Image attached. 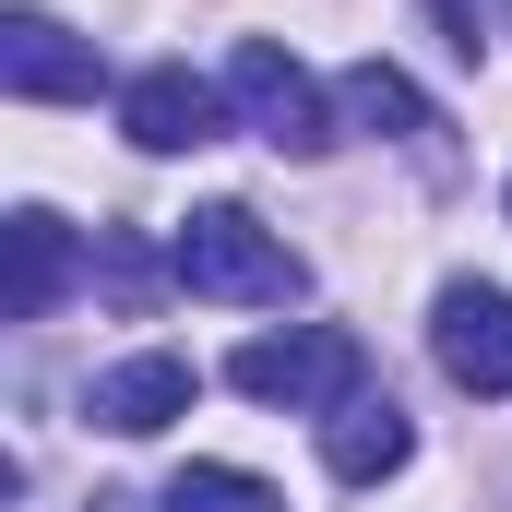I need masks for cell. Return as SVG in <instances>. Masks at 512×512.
Returning <instances> with one entry per match:
<instances>
[{
  "instance_id": "13",
  "label": "cell",
  "mask_w": 512,
  "mask_h": 512,
  "mask_svg": "<svg viewBox=\"0 0 512 512\" xmlns=\"http://www.w3.org/2000/svg\"><path fill=\"white\" fill-rule=\"evenodd\" d=\"M108 512H143V501H108Z\"/></svg>"
},
{
  "instance_id": "12",
  "label": "cell",
  "mask_w": 512,
  "mask_h": 512,
  "mask_svg": "<svg viewBox=\"0 0 512 512\" xmlns=\"http://www.w3.org/2000/svg\"><path fill=\"white\" fill-rule=\"evenodd\" d=\"M441 24H453V48H465V60L489 48V12H477V0H441Z\"/></svg>"
},
{
  "instance_id": "8",
  "label": "cell",
  "mask_w": 512,
  "mask_h": 512,
  "mask_svg": "<svg viewBox=\"0 0 512 512\" xmlns=\"http://www.w3.org/2000/svg\"><path fill=\"white\" fill-rule=\"evenodd\" d=\"M72 298V227L48 215V203H24L12 227H0V310L12 322H48Z\"/></svg>"
},
{
  "instance_id": "9",
  "label": "cell",
  "mask_w": 512,
  "mask_h": 512,
  "mask_svg": "<svg viewBox=\"0 0 512 512\" xmlns=\"http://www.w3.org/2000/svg\"><path fill=\"white\" fill-rule=\"evenodd\" d=\"M405 453H417V429H405V405H393V393H358V405H334V417H322V465H334L346 489H382Z\"/></svg>"
},
{
  "instance_id": "3",
  "label": "cell",
  "mask_w": 512,
  "mask_h": 512,
  "mask_svg": "<svg viewBox=\"0 0 512 512\" xmlns=\"http://www.w3.org/2000/svg\"><path fill=\"white\" fill-rule=\"evenodd\" d=\"M227 108H239L274 155H322V143H334V96H322L274 36H239V48H227Z\"/></svg>"
},
{
  "instance_id": "10",
  "label": "cell",
  "mask_w": 512,
  "mask_h": 512,
  "mask_svg": "<svg viewBox=\"0 0 512 512\" xmlns=\"http://www.w3.org/2000/svg\"><path fill=\"white\" fill-rule=\"evenodd\" d=\"M334 108H346V120H370V131H405V143H417V131H441V120H429V96H417L405 72H382V60H358V72L334 84Z\"/></svg>"
},
{
  "instance_id": "1",
  "label": "cell",
  "mask_w": 512,
  "mask_h": 512,
  "mask_svg": "<svg viewBox=\"0 0 512 512\" xmlns=\"http://www.w3.org/2000/svg\"><path fill=\"white\" fill-rule=\"evenodd\" d=\"M167 274H179L191 298H227V310H286V298L310 286V262L286 251L251 203H203V215L167 239Z\"/></svg>"
},
{
  "instance_id": "7",
  "label": "cell",
  "mask_w": 512,
  "mask_h": 512,
  "mask_svg": "<svg viewBox=\"0 0 512 512\" xmlns=\"http://www.w3.org/2000/svg\"><path fill=\"white\" fill-rule=\"evenodd\" d=\"M0 84L24 108H72V96H96V48L48 12H0Z\"/></svg>"
},
{
  "instance_id": "5",
  "label": "cell",
  "mask_w": 512,
  "mask_h": 512,
  "mask_svg": "<svg viewBox=\"0 0 512 512\" xmlns=\"http://www.w3.org/2000/svg\"><path fill=\"white\" fill-rule=\"evenodd\" d=\"M120 131L143 143V155H191V143L227 131V84H203L191 60H155V72L120 84Z\"/></svg>"
},
{
  "instance_id": "4",
  "label": "cell",
  "mask_w": 512,
  "mask_h": 512,
  "mask_svg": "<svg viewBox=\"0 0 512 512\" xmlns=\"http://www.w3.org/2000/svg\"><path fill=\"white\" fill-rule=\"evenodd\" d=\"M429 358H441V382L453 393H512V298L501 286H477V274H453L441 298H429Z\"/></svg>"
},
{
  "instance_id": "11",
  "label": "cell",
  "mask_w": 512,
  "mask_h": 512,
  "mask_svg": "<svg viewBox=\"0 0 512 512\" xmlns=\"http://www.w3.org/2000/svg\"><path fill=\"white\" fill-rule=\"evenodd\" d=\"M155 512H286V501L262 489L251 465H179V477H167V501H155Z\"/></svg>"
},
{
  "instance_id": "6",
  "label": "cell",
  "mask_w": 512,
  "mask_h": 512,
  "mask_svg": "<svg viewBox=\"0 0 512 512\" xmlns=\"http://www.w3.org/2000/svg\"><path fill=\"white\" fill-rule=\"evenodd\" d=\"M191 393H203L191 358L143 346V358H120V370H96V382H84V417H96V429H120V441H155L167 417H191Z\"/></svg>"
},
{
  "instance_id": "2",
  "label": "cell",
  "mask_w": 512,
  "mask_h": 512,
  "mask_svg": "<svg viewBox=\"0 0 512 512\" xmlns=\"http://www.w3.org/2000/svg\"><path fill=\"white\" fill-rule=\"evenodd\" d=\"M227 382L251 393V405H286V417H334V405H358V382H370V346L346 322H286V334H251L227 358Z\"/></svg>"
}]
</instances>
